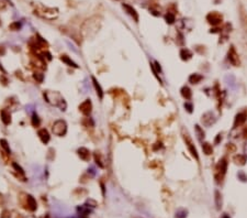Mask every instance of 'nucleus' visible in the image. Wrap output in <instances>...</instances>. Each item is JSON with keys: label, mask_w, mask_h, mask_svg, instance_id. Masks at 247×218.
I'll use <instances>...</instances> for the list:
<instances>
[{"label": "nucleus", "mask_w": 247, "mask_h": 218, "mask_svg": "<svg viewBox=\"0 0 247 218\" xmlns=\"http://www.w3.org/2000/svg\"><path fill=\"white\" fill-rule=\"evenodd\" d=\"M227 170V162L226 159L223 158L219 161L216 168H215V173H214V177H215V181H216L217 184L222 183L223 178L225 176V173H226Z\"/></svg>", "instance_id": "1"}, {"label": "nucleus", "mask_w": 247, "mask_h": 218, "mask_svg": "<svg viewBox=\"0 0 247 218\" xmlns=\"http://www.w3.org/2000/svg\"><path fill=\"white\" fill-rule=\"evenodd\" d=\"M52 131L53 133L56 134L57 137H63L66 134L67 132V124L65 120H62V119H58L56 120L53 124V128H52Z\"/></svg>", "instance_id": "2"}, {"label": "nucleus", "mask_w": 247, "mask_h": 218, "mask_svg": "<svg viewBox=\"0 0 247 218\" xmlns=\"http://www.w3.org/2000/svg\"><path fill=\"white\" fill-rule=\"evenodd\" d=\"M36 11H37V15H42L43 18H46V19H55L58 15V11L56 9H53V8L41 7L39 9H36Z\"/></svg>", "instance_id": "3"}, {"label": "nucleus", "mask_w": 247, "mask_h": 218, "mask_svg": "<svg viewBox=\"0 0 247 218\" xmlns=\"http://www.w3.org/2000/svg\"><path fill=\"white\" fill-rule=\"evenodd\" d=\"M182 137H183V140H185V142H186V145H187V148L188 150H189V152L191 153V155H192L193 158L196 159V160H199V155H198V151H197V149H196V147H194V144H193L192 142V140H191V138L189 137V134H188V132L186 131H183V133H182Z\"/></svg>", "instance_id": "4"}, {"label": "nucleus", "mask_w": 247, "mask_h": 218, "mask_svg": "<svg viewBox=\"0 0 247 218\" xmlns=\"http://www.w3.org/2000/svg\"><path fill=\"white\" fill-rule=\"evenodd\" d=\"M201 121H202L203 126H205V127H211V126L216 121V118H215V115L213 114L212 111H207V112H205V114L202 116Z\"/></svg>", "instance_id": "5"}, {"label": "nucleus", "mask_w": 247, "mask_h": 218, "mask_svg": "<svg viewBox=\"0 0 247 218\" xmlns=\"http://www.w3.org/2000/svg\"><path fill=\"white\" fill-rule=\"evenodd\" d=\"M227 56H228V61L231 62V64L234 65V66H239V64H241L239 57H238V54H237L236 50H235L234 46H231Z\"/></svg>", "instance_id": "6"}, {"label": "nucleus", "mask_w": 247, "mask_h": 218, "mask_svg": "<svg viewBox=\"0 0 247 218\" xmlns=\"http://www.w3.org/2000/svg\"><path fill=\"white\" fill-rule=\"evenodd\" d=\"M91 110H92V104H91L90 99H86L85 101H83L81 104L79 105V111L83 115H85V116L90 115Z\"/></svg>", "instance_id": "7"}, {"label": "nucleus", "mask_w": 247, "mask_h": 218, "mask_svg": "<svg viewBox=\"0 0 247 218\" xmlns=\"http://www.w3.org/2000/svg\"><path fill=\"white\" fill-rule=\"evenodd\" d=\"M247 120V114L245 111H242V112H238L235 117V120H234V127L233 128H237V127H241L243 124L246 122Z\"/></svg>", "instance_id": "8"}, {"label": "nucleus", "mask_w": 247, "mask_h": 218, "mask_svg": "<svg viewBox=\"0 0 247 218\" xmlns=\"http://www.w3.org/2000/svg\"><path fill=\"white\" fill-rule=\"evenodd\" d=\"M25 208L31 210V212H34L35 209L37 208V204H36L33 196H31V195L25 196Z\"/></svg>", "instance_id": "9"}, {"label": "nucleus", "mask_w": 247, "mask_h": 218, "mask_svg": "<svg viewBox=\"0 0 247 218\" xmlns=\"http://www.w3.org/2000/svg\"><path fill=\"white\" fill-rule=\"evenodd\" d=\"M207 20H209V22L210 23H212L213 25H216L219 23H221V21H222V17L216 13V12H212V13H210V15H207Z\"/></svg>", "instance_id": "10"}, {"label": "nucleus", "mask_w": 247, "mask_h": 218, "mask_svg": "<svg viewBox=\"0 0 247 218\" xmlns=\"http://www.w3.org/2000/svg\"><path fill=\"white\" fill-rule=\"evenodd\" d=\"M122 7H123V9L125 10L126 12H128V15H130L131 17H132V18H133L134 21H135V22H137V21H138V15H137V12H136V10L134 9V8H132L131 6L125 5V3H124V5L122 6Z\"/></svg>", "instance_id": "11"}, {"label": "nucleus", "mask_w": 247, "mask_h": 218, "mask_svg": "<svg viewBox=\"0 0 247 218\" xmlns=\"http://www.w3.org/2000/svg\"><path fill=\"white\" fill-rule=\"evenodd\" d=\"M39 137L43 143L47 144L49 142L51 136H49V131H47L46 129H41V130H39Z\"/></svg>", "instance_id": "12"}, {"label": "nucleus", "mask_w": 247, "mask_h": 218, "mask_svg": "<svg viewBox=\"0 0 247 218\" xmlns=\"http://www.w3.org/2000/svg\"><path fill=\"white\" fill-rule=\"evenodd\" d=\"M78 155L79 158L84 161H89L90 160V152H89L88 149L86 148H80L78 149Z\"/></svg>", "instance_id": "13"}, {"label": "nucleus", "mask_w": 247, "mask_h": 218, "mask_svg": "<svg viewBox=\"0 0 247 218\" xmlns=\"http://www.w3.org/2000/svg\"><path fill=\"white\" fill-rule=\"evenodd\" d=\"M91 78H92V82H94V86L96 92H97V95L99 96V98L102 99L103 98V90H102V88H101V86H100V84L98 83V80L94 78V76H92Z\"/></svg>", "instance_id": "14"}, {"label": "nucleus", "mask_w": 247, "mask_h": 218, "mask_svg": "<svg viewBox=\"0 0 247 218\" xmlns=\"http://www.w3.org/2000/svg\"><path fill=\"white\" fill-rule=\"evenodd\" d=\"M203 79V76L200 74H191L189 76V83L191 84H199Z\"/></svg>", "instance_id": "15"}, {"label": "nucleus", "mask_w": 247, "mask_h": 218, "mask_svg": "<svg viewBox=\"0 0 247 218\" xmlns=\"http://www.w3.org/2000/svg\"><path fill=\"white\" fill-rule=\"evenodd\" d=\"M181 96H182L185 99H187V100L191 99L192 93H191V90H190V88H189L188 86H183L182 88H181Z\"/></svg>", "instance_id": "16"}, {"label": "nucleus", "mask_w": 247, "mask_h": 218, "mask_svg": "<svg viewBox=\"0 0 247 218\" xmlns=\"http://www.w3.org/2000/svg\"><path fill=\"white\" fill-rule=\"evenodd\" d=\"M224 79H225V83H226L230 87H232V88H235V87H236V79H235V77H234L233 75H226Z\"/></svg>", "instance_id": "17"}, {"label": "nucleus", "mask_w": 247, "mask_h": 218, "mask_svg": "<svg viewBox=\"0 0 247 218\" xmlns=\"http://www.w3.org/2000/svg\"><path fill=\"white\" fill-rule=\"evenodd\" d=\"M180 56H181V59H182L183 61H188V59H191L192 52L188 49H182L180 51Z\"/></svg>", "instance_id": "18"}, {"label": "nucleus", "mask_w": 247, "mask_h": 218, "mask_svg": "<svg viewBox=\"0 0 247 218\" xmlns=\"http://www.w3.org/2000/svg\"><path fill=\"white\" fill-rule=\"evenodd\" d=\"M1 119H2V121H3L5 124H9L11 122V115H10L9 111L2 110L1 111Z\"/></svg>", "instance_id": "19"}, {"label": "nucleus", "mask_w": 247, "mask_h": 218, "mask_svg": "<svg viewBox=\"0 0 247 218\" xmlns=\"http://www.w3.org/2000/svg\"><path fill=\"white\" fill-rule=\"evenodd\" d=\"M60 59L64 62L65 64L68 65V66H73V67H76V68L78 67V65L76 64L74 61H71V59H69L67 55H62V56H60Z\"/></svg>", "instance_id": "20"}, {"label": "nucleus", "mask_w": 247, "mask_h": 218, "mask_svg": "<svg viewBox=\"0 0 247 218\" xmlns=\"http://www.w3.org/2000/svg\"><path fill=\"white\" fill-rule=\"evenodd\" d=\"M246 157L245 155H242V154H237L234 157V162L236 164H239V165H244L246 163Z\"/></svg>", "instance_id": "21"}, {"label": "nucleus", "mask_w": 247, "mask_h": 218, "mask_svg": "<svg viewBox=\"0 0 247 218\" xmlns=\"http://www.w3.org/2000/svg\"><path fill=\"white\" fill-rule=\"evenodd\" d=\"M202 149H203V151H204V153L207 154V155L212 154L213 149H212V145H211L210 143H207V142L203 143V144H202Z\"/></svg>", "instance_id": "22"}, {"label": "nucleus", "mask_w": 247, "mask_h": 218, "mask_svg": "<svg viewBox=\"0 0 247 218\" xmlns=\"http://www.w3.org/2000/svg\"><path fill=\"white\" fill-rule=\"evenodd\" d=\"M215 204H216L217 209H220L221 205H222V196L219 191H215Z\"/></svg>", "instance_id": "23"}, {"label": "nucleus", "mask_w": 247, "mask_h": 218, "mask_svg": "<svg viewBox=\"0 0 247 218\" xmlns=\"http://www.w3.org/2000/svg\"><path fill=\"white\" fill-rule=\"evenodd\" d=\"M196 133L198 136V139L200 141H202V139H204V132H203V129L200 128V126H196Z\"/></svg>", "instance_id": "24"}, {"label": "nucleus", "mask_w": 247, "mask_h": 218, "mask_svg": "<svg viewBox=\"0 0 247 218\" xmlns=\"http://www.w3.org/2000/svg\"><path fill=\"white\" fill-rule=\"evenodd\" d=\"M187 214H188V212L186 209H179V210L176 212L175 218H186L187 217Z\"/></svg>", "instance_id": "25"}, {"label": "nucleus", "mask_w": 247, "mask_h": 218, "mask_svg": "<svg viewBox=\"0 0 247 218\" xmlns=\"http://www.w3.org/2000/svg\"><path fill=\"white\" fill-rule=\"evenodd\" d=\"M165 19H166V22H167V23L171 24V23L175 22V15H173V13H170V12H168L167 15H166V17H165Z\"/></svg>", "instance_id": "26"}, {"label": "nucleus", "mask_w": 247, "mask_h": 218, "mask_svg": "<svg viewBox=\"0 0 247 218\" xmlns=\"http://www.w3.org/2000/svg\"><path fill=\"white\" fill-rule=\"evenodd\" d=\"M0 144H1V147L6 150V152H7V153H10V148H9V145H8V142H7L6 140H3V139H2V140H0Z\"/></svg>", "instance_id": "27"}, {"label": "nucleus", "mask_w": 247, "mask_h": 218, "mask_svg": "<svg viewBox=\"0 0 247 218\" xmlns=\"http://www.w3.org/2000/svg\"><path fill=\"white\" fill-rule=\"evenodd\" d=\"M237 177H238V180H241L242 182H246L247 181V175L243 171H239L238 173H237Z\"/></svg>", "instance_id": "28"}, {"label": "nucleus", "mask_w": 247, "mask_h": 218, "mask_svg": "<svg viewBox=\"0 0 247 218\" xmlns=\"http://www.w3.org/2000/svg\"><path fill=\"white\" fill-rule=\"evenodd\" d=\"M32 124L34 126V127H39V124H40V119L39 117H37V115H33L32 116Z\"/></svg>", "instance_id": "29"}, {"label": "nucleus", "mask_w": 247, "mask_h": 218, "mask_svg": "<svg viewBox=\"0 0 247 218\" xmlns=\"http://www.w3.org/2000/svg\"><path fill=\"white\" fill-rule=\"evenodd\" d=\"M43 74L42 73H39V72H35L34 73V78L39 82V83H42V80H43Z\"/></svg>", "instance_id": "30"}, {"label": "nucleus", "mask_w": 247, "mask_h": 218, "mask_svg": "<svg viewBox=\"0 0 247 218\" xmlns=\"http://www.w3.org/2000/svg\"><path fill=\"white\" fill-rule=\"evenodd\" d=\"M21 28V24H20L19 22H15V23H12V24L10 25V29H12L13 31H17V30H19Z\"/></svg>", "instance_id": "31"}, {"label": "nucleus", "mask_w": 247, "mask_h": 218, "mask_svg": "<svg viewBox=\"0 0 247 218\" xmlns=\"http://www.w3.org/2000/svg\"><path fill=\"white\" fill-rule=\"evenodd\" d=\"M185 108L187 109L188 112H192V109H193V106L191 103H186L185 104Z\"/></svg>", "instance_id": "32"}, {"label": "nucleus", "mask_w": 247, "mask_h": 218, "mask_svg": "<svg viewBox=\"0 0 247 218\" xmlns=\"http://www.w3.org/2000/svg\"><path fill=\"white\" fill-rule=\"evenodd\" d=\"M243 134H244V138L247 139V126L244 128V130H243Z\"/></svg>", "instance_id": "33"}, {"label": "nucleus", "mask_w": 247, "mask_h": 218, "mask_svg": "<svg viewBox=\"0 0 247 218\" xmlns=\"http://www.w3.org/2000/svg\"><path fill=\"white\" fill-rule=\"evenodd\" d=\"M244 153H245L244 155H245V157L247 158V143L245 144V147H244Z\"/></svg>", "instance_id": "34"}, {"label": "nucleus", "mask_w": 247, "mask_h": 218, "mask_svg": "<svg viewBox=\"0 0 247 218\" xmlns=\"http://www.w3.org/2000/svg\"><path fill=\"white\" fill-rule=\"evenodd\" d=\"M223 218H230V217H228V216H227L226 214H224V216H223Z\"/></svg>", "instance_id": "35"}]
</instances>
